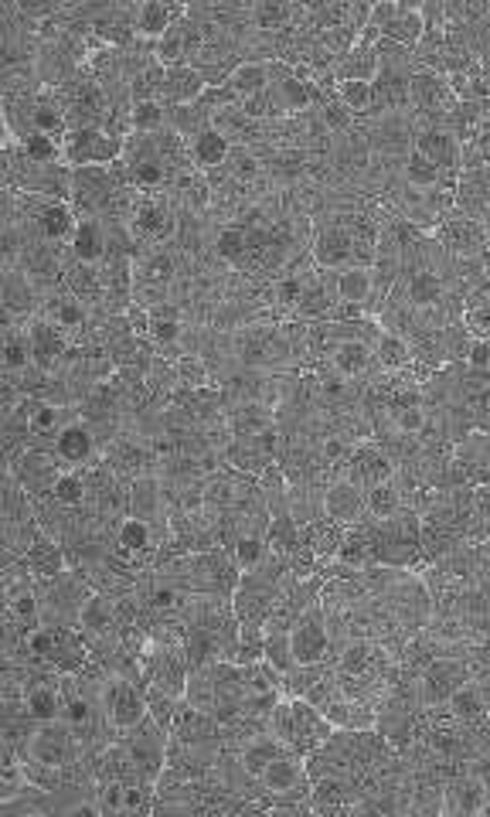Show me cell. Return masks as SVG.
Masks as SVG:
<instances>
[{
  "mask_svg": "<svg viewBox=\"0 0 490 817\" xmlns=\"http://www.w3.org/2000/svg\"><path fill=\"white\" fill-rule=\"evenodd\" d=\"M270 733L290 753L306 759L334 736V725L321 715V709H314L306 699H283L273 709V715H270Z\"/></svg>",
  "mask_w": 490,
  "mask_h": 817,
  "instance_id": "6da1fadb",
  "label": "cell"
},
{
  "mask_svg": "<svg viewBox=\"0 0 490 817\" xmlns=\"http://www.w3.org/2000/svg\"><path fill=\"white\" fill-rule=\"evenodd\" d=\"M100 705H103V715L106 722L113 725L116 733H133L137 725L150 715L147 709V689L137 685V681L129 678H119V674H110L100 689Z\"/></svg>",
  "mask_w": 490,
  "mask_h": 817,
  "instance_id": "7a4b0ae2",
  "label": "cell"
},
{
  "mask_svg": "<svg viewBox=\"0 0 490 817\" xmlns=\"http://www.w3.org/2000/svg\"><path fill=\"white\" fill-rule=\"evenodd\" d=\"M167 743H170V736L150 715L137 725V730L123 736V749H126L133 769H137V777L150 787H157V780L167 769Z\"/></svg>",
  "mask_w": 490,
  "mask_h": 817,
  "instance_id": "3957f363",
  "label": "cell"
},
{
  "mask_svg": "<svg viewBox=\"0 0 490 817\" xmlns=\"http://www.w3.org/2000/svg\"><path fill=\"white\" fill-rule=\"evenodd\" d=\"M126 151V141L106 133L103 126H75L69 130V136L62 141V161L79 167H103V164H116Z\"/></svg>",
  "mask_w": 490,
  "mask_h": 817,
  "instance_id": "277c9868",
  "label": "cell"
},
{
  "mask_svg": "<svg viewBox=\"0 0 490 817\" xmlns=\"http://www.w3.org/2000/svg\"><path fill=\"white\" fill-rule=\"evenodd\" d=\"M75 743L79 736L72 733L69 722H44L34 725L28 743H24V763H34L41 769H65L75 759Z\"/></svg>",
  "mask_w": 490,
  "mask_h": 817,
  "instance_id": "5b68a950",
  "label": "cell"
},
{
  "mask_svg": "<svg viewBox=\"0 0 490 817\" xmlns=\"http://www.w3.org/2000/svg\"><path fill=\"white\" fill-rule=\"evenodd\" d=\"M290 648H293V658L296 664H334V641H331V630H327V620H324V610L321 603L310 607L290 630Z\"/></svg>",
  "mask_w": 490,
  "mask_h": 817,
  "instance_id": "8992f818",
  "label": "cell"
},
{
  "mask_svg": "<svg viewBox=\"0 0 490 817\" xmlns=\"http://www.w3.org/2000/svg\"><path fill=\"white\" fill-rule=\"evenodd\" d=\"M470 681H473V671L467 658H436L419 678V702L423 709L447 705L463 685H470Z\"/></svg>",
  "mask_w": 490,
  "mask_h": 817,
  "instance_id": "52a82bcc",
  "label": "cell"
},
{
  "mask_svg": "<svg viewBox=\"0 0 490 817\" xmlns=\"http://www.w3.org/2000/svg\"><path fill=\"white\" fill-rule=\"evenodd\" d=\"M413 147L426 157V161H432L439 170H442V188L447 192H457V185H460V170H463V147H460V141L450 133V130H442V126H426V130H419L416 133V141H413Z\"/></svg>",
  "mask_w": 490,
  "mask_h": 817,
  "instance_id": "ba28073f",
  "label": "cell"
},
{
  "mask_svg": "<svg viewBox=\"0 0 490 817\" xmlns=\"http://www.w3.org/2000/svg\"><path fill=\"white\" fill-rule=\"evenodd\" d=\"M395 461L388 457V453L375 443V439H362L358 446H354L351 461L344 467V480H351L358 490H375L382 484H388L395 477Z\"/></svg>",
  "mask_w": 490,
  "mask_h": 817,
  "instance_id": "9c48e42d",
  "label": "cell"
},
{
  "mask_svg": "<svg viewBox=\"0 0 490 817\" xmlns=\"http://www.w3.org/2000/svg\"><path fill=\"white\" fill-rule=\"evenodd\" d=\"M432 239L447 249V256H453V259H480L490 249L483 225L467 218V215H460V211H453L447 221H439V229L432 232Z\"/></svg>",
  "mask_w": 490,
  "mask_h": 817,
  "instance_id": "30bf717a",
  "label": "cell"
},
{
  "mask_svg": "<svg viewBox=\"0 0 490 817\" xmlns=\"http://www.w3.org/2000/svg\"><path fill=\"white\" fill-rule=\"evenodd\" d=\"M490 807V794L487 787L463 769V774L450 777L447 787H442V814L439 817H483Z\"/></svg>",
  "mask_w": 490,
  "mask_h": 817,
  "instance_id": "8fae6325",
  "label": "cell"
},
{
  "mask_svg": "<svg viewBox=\"0 0 490 817\" xmlns=\"http://www.w3.org/2000/svg\"><path fill=\"white\" fill-rule=\"evenodd\" d=\"M157 531H160V535H170V528H157V525L140 521V518H123V521L116 525V556L126 559L129 566L147 562L150 556L160 552Z\"/></svg>",
  "mask_w": 490,
  "mask_h": 817,
  "instance_id": "7c38bea8",
  "label": "cell"
},
{
  "mask_svg": "<svg viewBox=\"0 0 490 817\" xmlns=\"http://www.w3.org/2000/svg\"><path fill=\"white\" fill-rule=\"evenodd\" d=\"M324 515L334 518L337 525L344 528H354L368 521V505H365V490H358L351 480H331L327 490H324Z\"/></svg>",
  "mask_w": 490,
  "mask_h": 817,
  "instance_id": "4fadbf2b",
  "label": "cell"
},
{
  "mask_svg": "<svg viewBox=\"0 0 490 817\" xmlns=\"http://www.w3.org/2000/svg\"><path fill=\"white\" fill-rule=\"evenodd\" d=\"M133 232H137L140 239H147V242H167V239H174L177 218H174L170 205L160 201V198H154V195H144L137 201V208H133Z\"/></svg>",
  "mask_w": 490,
  "mask_h": 817,
  "instance_id": "5bb4252c",
  "label": "cell"
},
{
  "mask_svg": "<svg viewBox=\"0 0 490 817\" xmlns=\"http://www.w3.org/2000/svg\"><path fill=\"white\" fill-rule=\"evenodd\" d=\"M34 225H38L41 239H49V242H72V236L79 229V218L69 208V201H62V198H41L38 201V211H34Z\"/></svg>",
  "mask_w": 490,
  "mask_h": 817,
  "instance_id": "9a60e30c",
  "label": "cell"
},
{
  "mask_svg": "<svg viewBox=\"0 0 490 817\" xmlns=\"http://www.w3.org/2000/svg\"><path fill=\"white\" fill-rule=\"evenodd\" d=\"M116 607L110 603V597L96 593L88 597L82 613H79V633L85 638V644H106L110 638H116Z\"/></svg>",
  "mask_w": 490,
  "mask_h": 817,
  "instance_id": "2e32d148",
  "label": "cell"
},
{
  "mask_svg": "<svg viewBox=\"0 0 490 817\" xmlns=\"http://www.w3.org/2000/svg\"><path fill=\"white\" fill-rule=\"evenodd\" d=\"M188 18V8L185 4H160V0H147V4L137 8L133 14V31H137L144 41H160L177 21Z\"/></svg>",
  "mask_w": 490,
  "mask_h": 817,
  "instance_id": "e0dca14e",
  "label": "cell"
},
{
  "mask_svg": "<svg viewBox=\"0 0 490 817\" xmlns=\"http://www.w3.org/2000/svg\"><path fill=\"white\" fill-rule=\"evenodd\" d=\"M331 369L337 375H344L347 382H362L375 369V348L362 344V341H334Z\"/></svg>",
  "mask_w": 490,
  "mask_h": 817,
  "instance_id": "ac0fdd59",
  "label": "cell"
},
{
  "mask_svg": "<svg viewBox=\"0 0 490 817\" xmlns=\"http://www.w3.org/2000/svg\"><path fill=\"white\" fill-rule=\"evenodd\" d=\"M93 453H96V433H93V426L88 423H72V426H65L59 436H55V457L65 464V467H82V464H88L93 461Z\"/></svg>",
  "mask_w": 490,
  "mask_h": 817,
  "instance_id": "d6986e66",
  "label": "cell"
},
{
  "mask_svg": "<svg viewBox=\"0 0 490 817\" xmlns=\"http://www.w3.org/2000/svg\"><path fill=\"white\" fill-rule=\"evenodd\" d=\"M208 93V82L195 65H177L167 69V85H164V106H195Z\"/></svg>",
  "mask_w": 490,
  "mask_h": 817,
  "instance_id": "ffe728a7",
  "label": "cell"
},
{
  "mask_svg": "<svg viewBox=\"0 0 490 817\" xmlns=\"http://www.w3.org/2000/svg\"><path fill=\"white\" fill-rule=\"evenodd\" d=\"M321 715L341 733H368V730H375V725H378V712L372 705H362V702L344 699V695L334 699L327 709H321Z\"/></svg>",
  "mask_w": 490,
  "mask_h": 817,
  "instance_id": "44dd1931",
  "label": "cell"
},
{
  "mask_svg": "<svg viewBox=\"0 0 490 817\" xmlns=\"http://www.w3.org/2000/svg\"><path fill=\"white\" fill-rule=\"evenodd\" d=\"M24 718L34 725L44 722H62V685L55 681H34L31 689H24Z\"/></svg>",
  "mask_w": 490,
  "mask_h": 817,
  "instance_id": "7402d4cb",
  "label": "cell"
},
{
  "mask_svg": "<svg viewBox=\"0 0 490 817\" xmlns=\"http://www.w3.org/2000/svg\"><path fill=\"white\" fill-rule=\"evenodd\" d=\"M290 749L273 736V733H265V736H256V740H249L236 756H239V766H242V774L249 777V780H256L259 784V777L265 774V769H270L280 756H286Z\"/></svg>",
  "mask_w": 490,
  "mask_h": 817,
  "instance_id": "603a6c76",
  "label": "cell"
},
{
  "mask_svg": "<svg viewBox=\"0 0 490 817\" xmlns=\"http://www.w3.org/2000/svg\"><path fill=\"white\" fill-rule=\"evenodd\" d=\"M300 535H303V545H306L310 552H314L317 562H334L337 552H341V545H344L347 528L324 515V518H317L314 525L300 528Z\"/></svg>",
  "mask_w": 490,
  "mask_h": 817,
  "instance_id": "cb8c5ba5",
  "label": "cell"
},
{
  "mask_svg": "<svg viewBox=\"0 0 490 817\" xmlns=\"http://www.w3.org/2000/svg\"><path fill=\"white\" fill-rule=\"evenodd\" d=\"M31 338V351H34V365L49 372L55 361L65 354L69 348V334L62 328H55L52 321H34L31 328H24Z\"/></svg>",
  "mask_w": 490,
  "mask_h": 817,
  "instance_id": "d4e9b609",
  "label": "cell"
},
{
  "mask_svg": "<svg viewBox=\"0 0 490 817\" xmlns=\"http://www.w3.org/2000/svg\"><path fill=\"white\" fill-rule=\"evenodd\" d=\"M188 147H191V161H195V167L198 170H218V167H226V161H229V154H232V141L229 136H221L215 126H208L205 133H198L195 141H188Z\"/></svg>",
  "mask_w": 490,
  "mask_h": 817,
  "instance_id": "484cf974",
  "label": "cell"
},
{
  "mask_svg": "<svg viewBox=\"0 0 490 817\" xmlns=\"http://www.w3.org/2000/svg\"><path fill=\"white\" fill-rule=\"evenodd\" d=\"M426 34V21H423V4H398L395 18L388 21V28L382 31V38L403 44V49H413L423 41Z\"/></svg>",
  "mask_w": 490,
  "mask_h": 817,
  "instance_id": "4316f807",
  "label": "cell"
},
{
  "mask_svg": "<svg viewBox=\"0 0 490 817\" xmlns=\"http://www.w3.org/2000/svg\"><path fill=\"white\" fill-rule=\"evenodd\" d=\"M150 310V341L164 351V348H177L185 338V324H181V307L177 303H154Z\"/></svg>",
  "mask_w": 490,
  "mask_h": 817,
  "instance_id": "83f0119b",
  "label": "cell"
},
{
  "mask_svg": "<svg viewBox=\"0 0 490 817\" xmlns=\"http://www.w3.org/2000/svg\"><path fill=\"white\" fill-rule=\"evenodd\" d=\"M416 361L413 354V344L403 338V334H392V331H382L378 344H375V369L385 372V375H398L406 372Z\"/></svg>",
  "mask_w": 490,
  "mask_h": 817,
  "instance_id": "f1b7e54d",
  "label": "cell"
},
{
  "mask_svg": "<svg viewBox=\"0 0 490 817\" xmlns=\"http://www.w3.org/2000/svg\"><path fill=\"white\" fill-rule=\"evenodd\" d=\"M72 252H75V259L82 262V266H96V262H103L106 259V229L100 221H93V218H82L79 221V229H75V236H72Z\"/></svg>",
  "mask_w": 490,
  "mask_h": 817,
  "instance_id": "f546056e",
  "label": "cell"
},
{
  "mask_svg": "<svg viewBox=\"0 0 490 817\" xmlns=\"http://www.w3.org/2000/svg\"><path fill=\"white\" fill-rule=\"evenodd\" d=\"M226 85L239 96V103H242V100H252V96H259V93H265V89H270V62H262V59H246V62L229 75Z\"/></svg>",
  "mask_w": 490,
  "mask_h": 817,
  "instance_id": "4dcf8cb0",
  "label": "cell"
},
{
  "mask_svg": "<svg viewBox=\"0 0 490 817\" xmlns=\"http://www.w3.org/2000/svg\"><path fill=\"white\" fill-rule=\"evenodd\" d=\"M450 712L463 722V725H470V730H480V725H487L490 722V705H487V699H483V692L473 685H463L450 702Z\"/></svg>",
  "mask_w": 490,
  "mask_h": 817,
  "instance_id": "1f68e13d",
  "label": "cell"
},
{
  "mask_svg": "<svg viewBox=\"0 0 490 817\" xmlns=\"http://www.w3.org/2000/svg\"><path fill=\"white\" fill-rule=\"evenodd\" d=\"M72 423H79L75 416H72V408L69 405H55V402H34V413H31V420H28V430L34 433V436H59L65 426H72Z\"/></svg>",
  "mask_w": 490,
  "mask_h": 817,
  "instance_id": "d6a6232c",
  "label": "cell"
},
{
  "mask_svg": "<svg viewBox=\"0 0 490 817\" xmlns=\"http://www.w3.org/2000/svg\"><path fill=\"white\" fill-rule=\"evenodd\" d=\"M406 277H409V307L413 310H432L442 303V297H447V287H442L436 272L419 269V272H406Z\"/></svg>",
  "mask_w": 490,
  "mask_h": 817,
  "instance_id": "836d02e7",
  "label": "cell"
},
{
  "mask_svg": "<svg viewBox=\"0 0 490 817\" xmlns=\"http://www.w3.org/2000/svg\"><path fill=\"white\" fill-rule=\"evenodd\" d=\"M372 269H362V266H347L337 272V300L341 303H358V307H368L372 300Z\"/></svg>",
  "mask_w": 490,
  "mask_h": 817,
  "instance_id": "e575fe53",
  "label": "cell"
},
{
  "mask_svg": "<svg viewBox=\"0 0 490 817\" xmlns=\"http://www.w3.org/2000/svg\"><path fill=\"white\" fill-rule=\"evenodd\" d=\"M403 180L416 192H432V188H442V170L413 147L403 161Z\"/></svg>",
  "mask_w": 490,
  "mask_h": 817,
  "instance_id": "d590c367",
  "label": "cell"
},
{
  "mask_svg": "<svg viewBox=\"0 0 490 817\" xmlns=\"http://www.w3.org/2000/svg\"><path fill=\"white\" fill-rule=\"evenodd\" d=\"M365 505H368V515L375 521H388V518L406 511V497H403V490H398V484L392 477L388 484H382V487H375V490L365 494Z\"/></svg>",
  "mask_w": 490,
  "mask_h": 817,
  "instance_id": "8d00e7d4",
  "label": "cell"
},
{
  "mask_svg": "<svg viewBox=\"0 0 490 817\" xmlns=\"http://www.w3.org/2000/svg\"><path fill=\"white\" fill-rule=\"evenodd\" d=\"M28 365H34V351H31V338L21 328H8L4 334V369L11 375L28 372Z\"/></svg>",
  "mask_w": 490,
  "mask_h": 817,
  "instance_id": "74e56055",
  "label": "cell"
},
{
  "mask_svg": "<svg viewBox=\"0 0 490 817\" xmlns=\"http://www.w3.org/2000/svg\"><path fill=\"white\" fill-rule=\"evenodd\" d=\"M174 369H177V382H181V389H188V392L215 385L211 382V369H208V361L201 354H181L174 361Z\"/></svg>",
  "mask_w": 490,
  "mask_h": 817,
  "instance_id": "f35d334b",
  "label": "cell"
},
{
  "mask_svg": "<svg viewBox=\"0 0 490 817\" xmlns=\"http://www.w3.org/2000/svg\"><path fill=\"white\" fill-rule=\"evenodd\" d=\"M167 116H170V110L164 103H157V100H140V103L129 106V126L137 133H144V136L160 133Z\"/></svg>",
  "mask_w": 490,
  "mask_h": 817,
  "instance_id": "ab89813d",
  "label": "cell"
},
{
  "mask_svg": "<svg viewBox=\"0 0 490 817\" xmlns=\"http://www.w3.org/2000/svg\"><path fill=\"white\" fill-rule=\"evenodd\" d=\"M337 100L354 113V116H368L375 110V85L372 82H337Z\"/></svg>",
  "mask_w": 490,
  "mask_h": 817,
  "instance_id": "60d3db41",
  "label": "cell"
},
{
  "mask_svg": "<svg viewBox=\"0 0 490 817\" xmlns=\"http://www.w3.org/2000/svg\"><path fill=\"white\" fill-rule=\"evenodd\" d=\"M21 151L38 167H52L62 157V144L55 141V136H44V133H24L21 136Z\"/></svg>",
  "mask_w": 490,
  "mask_h": 817,
  "instance_id": "b9f144b4",
  "label": "cell"
},
{
  "mask_svg": "<svg viewBox=\"0 0 490 817\" xmlns=\"http://www.w3.org/2000/svg\"><path fill=\"white\" fill-rule=\"evenodd\" d=\"M49 497H52L55 505H62V508H79L85 497H88V484H85V477L79 470H62Z\"/></svg>",
  "mask_w": 490,
  "mask_h": 817,
  "instance_id": "7bdbcfd3",
  "label": "cell"
},
{
  "mask_svg": "<svg viewBox=\"0 0 490 817\" xmlns=\"http://www.w3.org/2000/svg\"><path fill=\"white\" fill-rule=\"evenodd\" d=\"M463 170H480V167H490V116L480 123L477 136L463 147ZM460 170V174H463Z\"/></svg>",
  "mask_w": 490,
  "mask_h": 817,
  "instance_id": "ee69618b",
  "label": "cell"
},
{
  "mask_svg": "<svg viewBox=\"0 0 490 817\" xmlns=\"http://www.w3.org/2000/svg\"><path fill=\"white\" fill-rule=\"evenodd\" d=\"M265 664H273L280 674H290L296 668L290 633H265Z\"/></svg>",
  "mask_w": 490,
  "mask_h": 817,
  "instance_id": "f6af8a7d",
  "label": "cell"
},
{
  "mask_svg": "<svg viewBox=\"0 0 490 817\" xmlns=\"http://www.w3.org/2000/svg\"><path fill=\"white\" fill-rule=\"evenodd\" d=\"M52 324H55V328H62L65 334H72V331L85 328V303H82V300H75V297L59 300V303L52 307Z\"/></svg>",
  "mask_w": 490,
  "mask_h": 817,
  "instance_id": "bcb514c9",
  "label": "cell"
},
{
  "mask_svg": "<svg viewBox=\"0 0 490 817\" xmlns=\"http://www.w3.org/2000/svg\"><path fill=\"white\" fill-rule=\"evenodd\" d=\"M395 11H398V4H392V0H382V4H372V14H368V28H375V31H385V28H388V21L395 18Z\"/></svg>",
  "mask_w": 490,
  "mask_h": 817,
  "instance_id": "7dc6e473",
  "label": "cell"
},
{
  "mask_svg": "<svg viewBox=\"0 0 490 817\" xmlns=\"http://www.w3.org/2000/svg\"><path fill=\"white\" fill-rule=\"evenodd\" d=\"M65 817H106V814L96 800H75Z\"/></svg>",
  "mask_w": 490,
  "mask_h": 817,
  "instance_id": "c3c4849f",
  "label": "cell"
},
{
  "mask_svg": "<svg viewBox=\"0 0 490 817\" xmlns=\"http://www.w3.org/2000/svg\"><path fill=\"white\" fill-rule=\"evenodd\" d=\"M480 262H483V272H487V283H490V249L480 256Z\"/></svg>",
  "mask_w": 490,
  "mask_h": 817,
  "instance_id": "681fc988",
  "label": "cell"
},
{
  "mask_svg": "<svg viewBox=\"0 0 490 817\" xmlns=\"http://www.w3.org/2000/svg\"><path fill=\"white\" fill-rule=\"evenodd\" d=\"M483 232H487V242H490V218L483 221Z\"/></svg>",
  "mask_w": 490,
  "mask_h": 817,
  "instance_id": "f907efd6",
  "label": "cell"
},
{
  "mask_svg": "<svg viewBox=\"0 0 490 817\" xmlns=\"http://www.w3.org/2000/svg\"><path fill=\"white\" fill-rule=\"evenodd\" d=\"M480 549H487V552H490V538H487V541H483V545H480Z\"/></svg>",
  "mask_w": 490,
  "mask_h": 817,
  "instance_id": "816d5d0a",
  "label": "cell"
},
{
  "mask_svg": "<svg viewBox=\"0 0 490 817\" xmlns=\"http://www.w3.org/2000/svg\"><path fill=\"white\" fill-rule=\"evenodd\" d=\"M487 814H490V810H487Z\"/></svg>",
  "mask_w": 490,
  "mask_h": 817,
  "instance_id": "f5cc1de1",
  "label": "cell"
}]
</instances>
